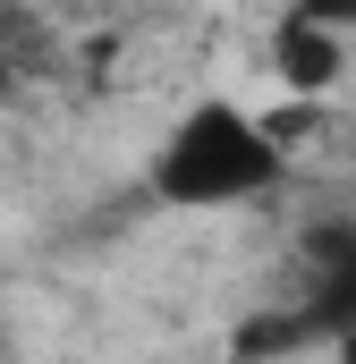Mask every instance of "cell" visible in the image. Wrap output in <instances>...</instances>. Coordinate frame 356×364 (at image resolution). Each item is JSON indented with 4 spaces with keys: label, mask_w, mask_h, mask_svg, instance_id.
Segmentation results:
<instances>
[{
    "label": "cell",
    "mask_w": 356,
    "mask_h": 364,
    "mask_svg": "<svg viewBox=\"0 0 356 364\" xmlns=\"http://www.w3.org/2000/svg\"><path fill=\"white\" fill-rule=\"evenodd\" d=\"M323 348H331V356H323V364H356V331H331Z\"/></svg>",
    "instance_id": "obj_4"
},
{
    "label": "cell",
    "mask_w": 356,
    "mask_h": 364,
    "mask_svg": "<svg viewBox=\"0 0 356 364\" xmlns=\"http://www.w3.org/2000/svg\"><path fill=\"white\" fill-rule=\"evenodd\" d=\"M263 60H271V77H280L288 102H340V85L356 68V43L331 34V26H314V17H297V9H280L271 34H263Z\"/></svg>",
    "instance_id": "obj_2"
},
{
    "label": "cell",
    "mask_w": 356,
    "mask_h": 364,
    "mask_svg": "<svg viewBox=\"0 0 356 364\" xmlns=\"http://www.w3.org/2000/svg\"><path fill=\"white\" fill-rule=\"evenodd\" d=\"M280 9H297V17H314V26H331V34L356 43V0H280Z\"/></svg>",
    "instance_id": "obj_3"
},
{
    "label": "cell",
    "mask_w": 356,
    "mask_h": 364,
    "mask_svg": "<svg viewBox=\"0 0 356 364\" xmlns=\"http://www.w3.org/2000/svg\"><path fill=\"white\" fill-rule=\"evenodd\" d=\"M297 178L271 119L238 93H195L145 153V186L170 212H255Z\"/></svg>",
    "instance_id": "obj_1"
}]
</instances>
